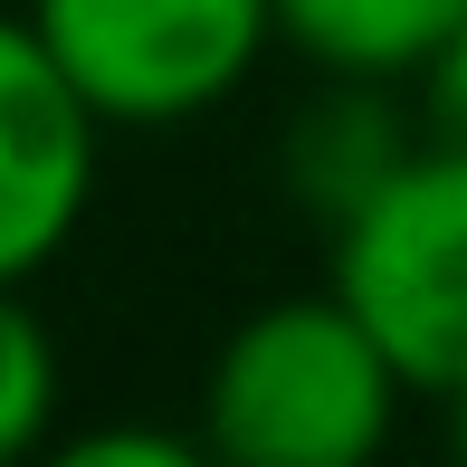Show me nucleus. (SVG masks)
Segmentation results:
<instances>
[{
	"mask_svg": "<svg viewBox=\"0 0 467 467\" xmlns=\"http://www.w3.org/2000/svg\"><path fill=\"white\" fill-rule=\"evenodd\" d=\"M29 29L105 124H191L277 48V0H29Z\"/></svg>",
	"mask_w": 467,
	"mask_h": 467,
	"instance_id": "obj_3",
	"label": "nucleus"
},
{
	"mask_svg": "<svg viewBox=\"0 0 467 467\" xmlns=\"http://www.w3.org/2000/svg\"><path fill=\"white\" fill-rule=\"evenodd\" d=\"M439 410H449V439H458V458H467V391H449Z\"/></svg>",
	"mask_w": 467,
	"mask_h": 467,
	"instance_id": "obj_10",
	"label": "nucleus"
},
{
	"mask_svg": "<svg viewBox=\"0 0 467 467\" xmlns=\"http://www.w3.org/2000/svg\"><path fill=\"white\" fill-rule=\"evenodd\" d=\"M420 143H430V124L400 115L391 87H372V77H334V87L286 124V191H306V201L325 210V229H334L372 182H391Z\"/></svg>",
	"mask_w": 467,
	"mask_h": 467,
	"instance_id": "obj_5",
	"label": "nucleus"
},
{
	"mask_svg": "<svg viewBox=\"0 0 467 467\" xmlns=\"http://www.w3.org/2000/svg\"><path fill=\"white\" fill-rule=\"evenodd\" d=\"M325 286L420 400L467 391V153L420 143L391 182H372L334 220Z\"/></svg>",
	"mask_w": 467,
	"mask_h": 467,
	"instance_id": "obj_2",
	"label": "nucleus"
},
{
	"mask_svg": "<svg viewBox=\"0 0 467 467\" xmlns=\"http://www.w3.org/2000/svg\"><path fill=\"white\" fill-rule=\"evenodd\" d=\"M410 87H420V124H430V143L467 153V29H458L420 77H410Z\"/></svg>",
	"mask_w": 467,
	"mask_h": 467,
	"instance_id": "obj_9",
	"label": "nucleus"
},
{
	"mask_svg": "<svg viewBox=\"0 0 467 467\" xmlns=\"http://www.w3.org/2000/svg\"><path fill=\"white\" fill-rule=\"evenodd\" d=\"M57 391H67V363L48 315L29 306V286H0V467L57 439Z\"/></svg>",
	"mask_w": 467,
	"mask_h": 467,
	"instance_id": "obj_7",
	"label": "nucleus"
},
{
	"mask_svg": "<svg viewBox=\"0 0 467 467\" xmlns=\"http://www.w3.org/2000/svg\"><path fill=\"white\" fill-rule=\"evenodd\" d=\"M96 134L105 115L67 87L29 10H0V286H29L87 229Z\"/></svg>",
	"mask_w": 467,
	"mask_h": 467,
	"instance_id": "obj_4",
	"label": "nucleus"
},
{
	"mask_svg": "<svg viewBox=\"0 0 467 467\" xmlns=\"http://www.w3.org/2000/svg\"><path fill=\"white\" fill-rule=\"evenodd\" d=\"M410 381L334 286L267 296L220 334L201 372V449L229 467H363L391 449Z\"/></svg>",
	"mask_w": 467,
	"mask_h": 467,
	"instance_id": "obj_1",
	"label": "nucleus"
},
{
	"mask_svg": "<svg viewBox=\"0 0 467 467\" xmlns=\"http://www.w3.org/2000/svg\"><path fill=\"white\" fill-rule=\"evenodd\" d=\"M467 29V0H277V48L315 77H372L400 87Z\"/></svg>",
	"mask_w": 467,
	"mask_h": 467,
	"instance_id": "obj_6",
	"label": "nucleus"
},
{
	"mask_svg": "<svg viewBox=\"0 0 467 467\" xmlns=\"http://www.w3.org/2000/svg\"><path fill=\"white\" fill-rule=\"evenodd\" d=\"M67 458L77 467H191L210 449H201V430H77Z\"/></svg>",
	"mask_w": 467,
	"mask_h": 467,
	"instance_id": "obj_8",
	"label": "nucleus"
}]
</instances>
